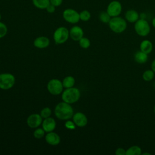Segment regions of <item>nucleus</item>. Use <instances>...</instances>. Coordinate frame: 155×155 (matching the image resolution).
I'll return each mask as SVG.
<instances>
[{
    "instance_id": "1a4fd4ad",
    "label": "nucleus",
    "mask_w": 155,
    "mask_h": 155,
    "mask_svg": "<svg viewBox=\"0 0 155 155\" xmlns=\"http://www.w3.org/2000/svg\"><path fill=\"white\" fill-rule=\"evenodd\" d=\"M122 10V6L121 3L116 0L111 1L107 8V13L112 17H116L120 15Z\"/></svg>"
},
{
    "instance_id": "4be33fe9",
    "label": "nucleus",
    "mask_w": 155,
    "mask_h": 155,
    "mask_svg": "<svg viewBox=\"0 0 155 155\" xmlns=\"http://www.w3.org/2000/svg\"><path fill=\"white\" fill-rule=\"evenodd\" d=\"M111 17L107 11H102L99 15V19L101 22L104 24H108Z\"/></svg>"
},
{
    "instance_id": "aec40b11",
    "label": "nucleus",
    "mask_w": 155,
    "mask_h": 155,
    "mask_svg": "<svg viewBox=\"0 0 155 155\" xmlns=\"http://www.w3.org/2000/svg\"><path fill=\"white\" fill-rule=\"evenodd\" d=\"M62 82L64 88H71L74 87L75 84V79L72 76H67L63 79Z\"/></svg>"
},
{
    "instance_id": "a211bd4d",
    "label": "nucleus",
    "mask_w": 155,
    "mask_h": 155,
    "mask_svg": "<svg viewBox=\"0 0 155 155\" xmlns=\"http://www.w3.org/2000/svg\"><path fill=\"white\" fill-rule=\"evenodd\" d=\"M134 61L139 64H143L146 63L148 59V54L142 51L141 50L137 51L134 55Z\"/></svg>"
},
{
    "instance_id": "7ed1b4c3",
    "label": "nucleus",
    "mask_w": 155,
    "mask_h": 155,
    "mask_svg": "<svg viewBox=\"0 0 155 155\" xmlns=\"http://www.w3.org/2000/svg\"><path fill=\"white\" fill-rule=\"evenodd\" d=\"M110 30L116 33H123L127 27V23L125 19L118 16L112 17L108 23Z\"/></svg>"
},
{
    "instance_id": "72a5a7b5",
    "label": "nucleus",
    "mask_w": 155,
    "mask_h": 155,
    "mask_svg": "<svg viewBox=\"0 0 155 155\" xmlns=\"http://www.w3.org/2000/svg\"><path fill=\"white\" fill-rule=\"evenodd\" d=\"M152 25L154 28H155V17L152 20Z\"/></svg>"
},
{
    "instance_id": "5701e85b",
    "label": "nucleus",
    "mask_w": 155,
    "mask_h": 155,
    "mask_svg": "<svg viewBox=\"0 0 155 155\" xmlns=\"http://www.w3.org/2000/svg\"><path fill=\"white\" fill-rule=\"evenodd\" d=\"M155 73L152 70H147L142 74V78L145 81L148 82L153 79Z\"/></svg>"
},
{
    "instance_id": "6ab92c4d",
    "label": "nucleus",
    "mask_w": 155,
    "mask_h": 155,
    "mask_svg": "<svg viewBox=\"0 0 155 155\" xmlns=\"http://www.w3.org/2000/svg\"><path fill=\"white\" fill-rule=\"evenodd\" d=\"M32 3L36 8L41 10L46 9L50 4V0H32Z\"/></svg>"
},
{
    "instance_id": "39448f33",
    "label": "nucleus",
    "mask_w": 155,
    "mask_h": 155,
    "mask_svg": "<svg viewBox=\"0 0 155 155\" xmlns=\"http://www.w3.org/2000/svg\"><path fill=\"white\" fill-rule=\"evenodd\" d=\"M70 37L69 30L65 27H59L56 29L53 33V39L56 44L65 43Z\"/></svg>"
},
{
    "instance_id": "cd10ccee",
    "label": "nucleus",
    "mask_w": 155,
    "mask_h": 155,
    "mask_svg": "<svg viewBox=\"0 0 155 155\" xmlns=\"http://www.w3.org/2000/svg\"><path fill=\"white\" fill-rule=\"evenodd\" d=\"M8 28L7 25L0 21V38H4L7 33Z\"/></svg>"
},
{
    "instance_id": "423d86ee",
    "label": "nucleus",
    "mask_w": 155,
    "mask_h": 155,
    "mask_svg": "<svg viewBox=\"0 0 155 155\" xmlns=\"http://www.w3.org/2000/svg\"><path fill=\"white\" fill-rule=\"evenodd\" d=\"M15 83V78L10 73L0 74V89L7 90L12 88Z\"/></svg>"
},
{
    "instance_id": "b1692460",
    "label": "nucleus",
    "mask_w": 155,
    "mask_h": 155,
    "mask_svg": "<svg viewBox=\"0 0 155 155\" xmlns=\"http://www.w3.org/2000/svg\"><path fill=\"white\" fill-rule=\"evenodd\" d=\"M80 20L84 22H86L90 20L91 18V13L87 10H84L79 13Z\"/></svg>"
},
{
    "instance_id": "f03ea898",
    "label": "nucleus",
    "mask_w": 155,
    "mask_h": 155,
    "mask_svg": "<svg viewBox=\"0 0 155 155\" xmlns=\"http://www.w3.org/2000/svg\"><path fill=\"white\" fill-rule=\"evenodd\" d=\"M62 99L64 102L72 104L79 101L81 97L80 90L76 87L65 88L61 93Z\"/></svg>"
},
{
    "instance_id": "2f4dec72",
    "label": "nucleus",
    "mask_w": 155,
    "mask_h": 155,
    "mask_svg": "<svg viewBox=\"0 0 155 155\" xmlns=\"http://www.w3.org/2000/svg\"><path fill=\"white\" fill-rule=\"evenodd\" d=\"M63 2V0H50V3L55 7L60 6Z\"/></svg>"
},
{
    "instance_id": "9d476101",
    "label": "nucleus",
    "mask_w": 155,
    "mask_h": 155,
    "mask_svg": "<svg viewBox=\"0 0 155 155\" xmlns=\"http://www.w3.org/2000/svg\"><path fill=\"white\" fill-rule=\"evenodd\" d=\"M42 119L40 114H31L27 119V124L31 128H36L42 124Z\"/></svg>"
},
{
    "instance_id": "ddd939ff",
    "label": "nucleus",
    "mask_w": 155,
    "mask_h": 155,
    "mask_svg": "<svg viewBox=\"0 0 155 155\" xmlns=\"http://www.w3.org/2000/svg\"><path fill=\"white\" fill-rule=\"evenodd\" d=\"M42 128L44 130L45 133H48L54 130L56 126V122L53 117H49L44 119L42 123Z\"/></svg>"
},
{
    "instance_id": "f704fd0d",
    "label": "nucleus",
    "mask_w": 155,
    "mask_h": 155,
    "mask_svg": "<svg viewBox=\"0 0 155 155\" xmlns=\"http://www.w3.org/2000/svg\"><path fill=\"white\" fill-rule=\"evenodd\" d=\"M145 154H147V155H151L150 153H142V155H145Z\"/></svg>"
},
{
    "instance_id": "412c9836",
    "label": "nucleus",
    "mask_w": 155,
    "mask_h": 155,
    "mask_svg": "<svg viewBox=\"0 0 155 155\" xmlns=\"http://www.w3.org/2000/svg\"><path fill=\"white\" fill-rule=\"evenodd\" d=\"M142 149L138 145H133L126 150L125 155H141Z\"/></svg>"
},
{
    "instance_id": "0eeeda50",
    "label": "nucleus",
    "mask_w": 155,
    "mask_h": 155,
    "mask_svg": "<svg viewBox=\"0 0 155 155\" xmlns=\"http://www.w3.org/2000/svg\"><path fill=\"white\" fill-rule=\"evenodd\" d=\"M48 92L53 95H59L63 91V85L62 81L58 79H51L47 85Z\"/></svg>"
},
{
    "instance_id": "f257e3e1",
    "label": "nucleus",
    "mask_w": 155,
    "mask_h": 155,
    "mask_svg": "<svg viewBox=\"0 0 155 155\" xmlns=\"http://www.w3.org/2000/svg\"><path fill=\"white\" fill-rule=\"evenodd\" d=\"M54 114L59 119L67 120L72 118L74 114L73 108L71 104L64 101L61 102L55 107Z\"/></svg>"
},
{
    "instance_id": "20e7f679",
    "label": "nucleus",
    "mask_w": 155,
    "mask_h": 155,
    "mask_svg": "<svg viewBox=\"0 0 155 155\" xmlns=\"http://www.w3.org/2000/svg\"><path fill=\"white\" fill-rule=\"evenodd\" d=\"M134 28L136 33L142 37L148 36L151 31L150 25L148 22L144 19H139L134 23Z\"/></svg>"
},
{
    "instance_id": "c756f323",
    "label": "nucleus",
    "mask_w": 155,
    "mask_h": 155,
    "mask_svg": "<svg viewBox=\"0 0 155 155\" xmlns=\"http://www.w3.org/2000/svg\"><path fill=\"white\" fill-rule=\"evenodd\" d=\"M56 7L54 5H53L51 4H50L46 8V11L48 13H54V12L56 11Z\"/></svg>"
},
{
    "instance_id": "bb28decb",
    "label": "nucleus",
    "mask_w": 155,
    "mask_h": 155,
    "mask_svg": "<svg viewBox=\"0 0 155 155\" xmlns=\"http://www.w3.org/2000/svg\"><path fill=\"white\" fill-rule=\"evenodd\" d=\"M45 131L42 128H36L33 132V136L36 139H41L45 136Z\"/></svg>"
},
{
    "instance_id": "c9c22d12",
    "label": "nucleus",
    "mask_w": 155,
    "mask_h": 155,
    "mask_svg": "<svg viewBox=\"0 0 155 155\" xmlns=\"http://www.w3.org/2000/svg\"><path fill=\"white\" fill-rule=\"evenodd\" d=\"M153 111H154V113L155 114V104H154V108H153Z\"/></svg>"
},
{
    "instance_id": "c85d7f7f",
    "label": "nucleus",
    "mask_w": 155,
    "mask_h": 155,
    "mask_svg": "<svg viewBox=\"0 0 155 155\" xmlns=\"http://www.w3.org/2000/svg\"><path fill=\"white\" fill-rule=\"evenodd\" d=\"M65 127L67 129H69V130H74V129L76 128V125H75V124L74 123L73 121L70 120L68 119V120H67V121L65 122Z\"/></svg>"
},
{
    "instance_id": "a878e982",
    "label": "nucleus",
    "mask_w": 155,
    "mask_h": 155,
    "mask_svg": "<svg viewBox=\"0 0 155 155\" xmlns=\"http://www.w3.org/2000/svg\"><path fill=\"white\" fill-rule=\"evenodd\" d=\"M39 114L43 119L49 117H50V116L51 114V110L50 108H49L48 107H44V108H42Z\"/></svg>"
},
{
    "instance_id": "6e6552de",
    "label": "nucleus",
    "mask_w": 155,
    "mask_h": 155,
    "mask_svg": "<svg viewBox=\"0 0 155 155\" xmlns=\"http://www.w3.org/2000/svg\"><path fill=\"white\" fill-rule=\"evenodd\" d=\"M64 19L70 24H76L80 21L79 13L73 8H66L62 12Z\"/></svg>"
},
{
    "instance_id": "4468645a",
    "label": "nucleus",
    "mask_w": 155,
    "mask_h": 155,
    "mask_svg": "<svg viewBox=\"0 0 155 155\" xmlns=\"http://www.w3.org/2000/svg\"><path fill=\"white\" fill-rule=\"evenodd\" d=\"M45 139L47 143L53 146L58 145L61 142L60 136L58 134L54 131L47 133V134L45 136Z\"/></svg>"
},
{
    "instance_id": "9b49d317",
    "label": "nucleus",
    "mask_w": 155,
    "mask_h": 155,
    "mask_svg": "<svg viewBox=\"0 0 155 155\" xmlns=\"http://www.w3.org/2000/svg\"><path fill=\"white\" fill-rule=\"evenodd\" d=\"M73 121L78 127H84L88 123V119L86 115L82 112H76L72 117Z\"/></svg>"
},
{
    "instance_id": "473e14b6",
    "label": "nucleus",
    "mask_w": 155,
    "mask_h": 155,
    "mask_svg": "<svg viewBox=\"0 0 155 155\" xmlns=\"http://www.w3.org/2000/svg\"><path fill=\"white\" fill-rule=\"evenodd\" d=\"M151 70L155 73V59L151 62Z\"/></svg>"
},
{
    "instance_id": "393cba45",
    "label": "nucleus",
    "mask_w": 155,
    "mask_h": 155,
    "mask_svg": "<svg viewBox=\"0 0 155 155\" xmlns=\"http://www.w3.org/2000/svg\"><path fill=\"white\" fill-rule=\"evenodd\" d=\"M91 42L88 38L86 37H82L79 41V46L84 49L88 48L90 46Z\"/></svg>"
},
{
    "instance_id": "2eb2a0df",
    "label": "nucleus",
    "mask_w": 155,
    "mask_h": 155,
    "mask_svg": "<svg viewBox=\"0 0 155 155\" xmlns=\"http://www.w3.org/2000/svg\"><path fill=\"white\" fill-rule=\"evenodd\" d=\"M50 44V39L46 36H39L33 41V45L35 47L40 49L47 48Z\"/></svg>"
},
{
    "instance_id": "f8f14e48",
    "label": "nucleus",
    "mask_w": 155,
    "mask_h": 155,
    "mask_svg": "<svg viewBox=\"0 0 155 155\" xmlns=\"http://www.w3.org/2000/svg\"><path fill=\"white\" fill-rule=\"evenodd\" d=\"M69 34L72 40L79 41L84 36V31L81 27L74 25L69 30Z\"/></svg>"
},
{
    "instance_id": "dca6fc26",
    "label": "nucleus",
    "mask_w": 155,
    "mask_h": 155,
    "mask_svg": "<svg viewBox=\"0 0 155 155\" xmlns=\"http://www.w3.org/2000/svg\"><path fill=\"white\" fill-rule=\"evenodd\" d=\"M125 19L129 22L135 23L139 19V15L134 10H128L125 13Z\"/></svg>"
},
{
    "instance_id": "f3484780",
    "label": "nucleus",
    "mask_w": 155,
    "mask_h": 155,
    "mask_svg": "<svg viewBox=\"0 0 155 155\" xmlns=\"http://www.w3.org/2000/svg\"><path fill=\"white\" fill-rule=\"evenodd\" d=\"M153 48V43L147 39L143 40L140 44V50L149 54L151 53Z\"/></svg>"
},
{
    "instance_id": "e433bc0d",
    "label": "nucleus",
    "mask_w": 155,
    "mask_h": 155,
    "mask_svg": "<svg viewBox=\"0 0 155 155\" xmlns=\"http://www.w3.org/2000/svg\"><path fill=\"white\" fill-rule=\"evenodd\" d=\"M1 15L0 13V21H1Z\"/></svg>"
},
{
    "instance_id": "7c9ffc66",
    "label": "nucleus",
    "mask_w": 155,
    "mask_h": 155,
    "mask_svg": "<svg viewBox=\"0 0 155 155\" xmlns=\"http://www.w3.org/2000/svg\"><path fill=\"white\" fill-rule=\"evenodd\" d=\"M115 154L116 155H125L126 153V150L121 147L117 148L116 150H115Z\"/></svg>"
}]
</instances>
